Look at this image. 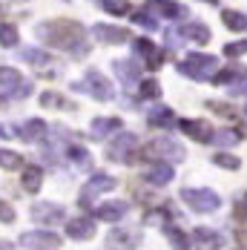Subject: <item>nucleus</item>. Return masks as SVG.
I'll return each instance as SVG.
<instances>
[{"label": "nucleus", "mask_w": 247, "mask_h": 250, "mask_svg": "<svg viewBox=\"0 0 247 250\" xmlns=\"http://www.w3.org/2000/svg\"><path fill=\"white\" fill-rule=\"evenodd\" d=\"M224 55L227 58H242V55H247V41H233V43H224Z\"/></svg>", "instance_id": "4c0bfd02"}, {"label": "nucleus", "mask_w": 247, "mask_h": 250, "mask_svg": "<svg viewBox=\"0 0 247 250\" xmlns=\"http://www.w3.org/2000/svg\"><path fill=\"white\" fill-rule=\"evenodd\" d=\"M147 12L158 15V18H167V21H181L187 18V6L175 3V0H147Z\"/></svg>", "instance_id": "ddd939ff"}, {"label": "nucleus", "mask_w": 247, "mask_h": 250, "mask_svg": "<svg viewBox=\"0 0 247 250\" xmlns=\"http://www.w3.org/2000/svg\"><path fill=\"white\" fill-rule=\"evenodd\" d=\"M21 58H23L26 63H32V66H46V63L52 61L49 52L35 49V46H23V49H21Z\"/></svg>", "instance_id": "cd10ccee"}, {"label": "nucleus", "mask_w": 247, "mask_h": 250, "mask_svg": "<svg viewBox=\"0 0 247 250\" xmlns=\"http://www.w3.org/2000/svg\"><path fill=\"white\" fill-rule=\"evenodd\" d=\"M164 236L170 239L173 250H190V248H193V239H190L187 233H181L178 227H173V225H167V227H164Z\"/></svg>", "instance_id": "bb28decb"}, {"label": "nucleus", "mask_w": 247, "mask_h": 250, "mask_svg": "<svg viewBox=\"0 0 247 250\" xmlns=\"http://www.w3.org/2000/svg\"><path fill=\"white\" fill-rule=\"evenodd\" d=\"M216 66H219V58L216 55H201V52H193L184 61H178V72L184 78H193V81L210 78L216 72Z\"/></svg>", "instance_id": "f03ea898"}, {"label": "nucleus", "mask_w": 247, "mask_h": 250, "mask_svg": "<svg viewBox=\"0 0 247 250\" xmlns=\"http://www.w3.org/2000/svg\"><path fill=\"white\" fill-rule=\"evenodd\" d=\"M210 106L216 109V112H222V115H233V106L227 104V106H222V104H216V101H210Z\"/></svg>", "instance_id": "79ce46f5"}, {"label": "nucleus", "mask_w": 247, "mask_h": 250, "mask_svg": "<svg viewBox=\"0 0 247 250\" xmlns=\"http://www.w3.org/2000/svg\"><path fill=\"white\" fill-rule=\"evenodd\" d=\"M0 135H3V138H6V135H12V132H9V129H3V126H0Z\"/></svg>", "instance_id": "a18cd8bd"}, {"label": "nucleus", "mask_w": 247, "mask_h": 250, "mask_svg": "<svg viewBox=\"0 0 247 250\" xmlns=\"http://www.w3.org/2000/svg\"><path fill=\"white\" fill-rule=\"evenodd\" d=\"M0 167L3 170H23V158L12 150H0Z\"/></svg>", "instance_id": "2f4dec72"}, {"label": "nucleus", "mask_w": 247, "mask_h": 250, "mask_svg": "<svg viewBox=\"0 0 247 250\" xmlns=\"http://www.w3.org/2000/svg\"><path fill=\"white\" fill-rule=\"evenodd\" d=\"M0 222H3V225H12V222H15V210H12V204H6V201H0Z\"/></svg>", "instance_id": "ea45409f"}, {"label": "nucleus", "mask_w": 247, "mask_h": 250, "mask_svg": "<svg viewBox=\"0 0 247 250\" xmlns=\"http://www.w3.org/2000/svg\"><path fill=\"white\" fill-rule=\"evenodd\" d=\"M66 236L75 239V242H86L95 236V222L89 216H78V219H69L66 222Z\"/></svg>", "instance_id": "2eb2a0df"}, {"label": "nucleus", "mask_w": 247, "mask_h": 250, "mask_svg": "<svg viewBox=\"0 0 247 250\" xmlns=\"http://www.w3.org/2000/svg\"><path fill=\"white\" fill-rule=\"evenodd\" d=\"M181 199L187 201L196 213H216L219 207H222V196L219 193H213V190H198V187H187V190H181Z\"/></svg>", "instance_id": "20e7f679"}, {"label": "nucleus", "mask_w": 247, "mask_h": 250, "mask_svg": "<svg viewBox=\"0 0 247 250\" xmlns=\"http://www.w3.org/2000/svg\"><path fill=\"white\" fill-rule=\"evenodd\" d=\"M18 41H21V35H18L15 26L12 23H0V46L12 49V46H18Z\"/></svg>", "instance_id": "c756f323"}, {"label": "nucleus", "mask_w": 247, "mask_h": 250, "mask_svg": "<svg viewBox=\"0 0 247 250\" xmlns=\"http://www.w3.org/2000/svg\"><path fill=\"white\" fill-rule=\"evenodd\" d=\"M213 164L222 167V170H239V167H242V161H239L233 152H216V155H213Z\"/></svg>", "instance_id": "473e14b6"}, {"label": "nucleus", "mask_w": 247, "mask_h": 250, "mask_svg": "<svg viewBox=\"0 0 247 250\" xmlns=\"http://www.w3.org/2000/svg\"><path fill=\"white\" fill-rule=\"evenodd\" d=\"M98 6L103 12L115 15V18H124V15L129 12V3H126V0H98Z\"/></svg>", "instance_id": "7c9ffc66"}, {"label": "nucleus", "mask_w": 247, "mask_h": 250, "mask_svg": "<svg viewBox=\"0 0 247 250\" xmlns=\"http://www.w3.org/2000/svg\"><path fill=\"white\" fill-rule=\"evenodd\" d=\"M26 193H38L43 184V170L41 167H23V178H21Z\"/></svg>", "instance_id": "a878e982"}, {"label": "nucleus", "mask_w": 247, "mask_h": 250, "mask_svg": "<svg viewBox=\"0 0 247 250\" xmlns=\"http://www.w3.org/2000/svg\"><path fill=\"white\" fill-rule=\"evenodd\" d=\"M173 167L167 164V161H158V164H152L144 170V178H147L149 184H155V187H164V184H170L173 181Z\"/></svg>", "instance_id": "aec40b11"}, {"label": "nucleus", "mask_w": 247, "mask_h": 250, "mask_svg": "<svg viewBox=\"0 0 247 250\" xmlns=\"http://www.w3.org/2000/svg\"><path fill=\"white\" fill-rule=\"evenodd\" d=\"M92 35H95V41H101V43H112V46L129 41V32H126V29H121V26H109V23H95L92 26Z\"/></svg>", "instance_id": "4468645a"}, {"label": "nucleus", "mask_w": 247, "mask_h": 250, "mask_svg": "<svg viewBox=\"0 0 247 250\" xmlns=\"http://www.w3.org/2000/svg\"><path fill=\"white\" fill-rule=\"evenodd\" d=\"M0 15H3V6H0Z\"/></svg>", "instance_id": "09e8293b"}, {"label": "nucleus", "mask_w": 247, "mask_h": 250, "mask_svg": "<svg viewBox=\"0 0 247 250\" xmlns=\"http://www.w3.org/2000/svg\"><path fill=\"white\" fill-rule=\"evenodd\" d=\"M0 250H15V248H12L9 242H0Z\"/></svg>", "instance_id": "c03bdc74"}, {"label": "nucleus", "mask_w": 247, "mask_h": 250, "mask_svg": "<svg viewBox=\"0 0 247 250\" xmlns=\"http://www.w3.org/2000/svg\"><path fill=\"white\" fill-rule=\"evenodd\" d=\"M23 81H21V72L18 69H9V66H0V89H18Z\"/></svg>", "instance_id": "c85d7f7f"}, {"label": "nucleus", "mask_w": 247, "mask_h": 250, "mask_svg": "<svg viewBox=\"0 0 247 250\" xmlns=\"http://www.w3.org/2000/svg\"><path fill=\"white\" fill-rule=\"evenodd\" d=\"M29 216H32L38 225H58V222H63L66 210H63L61 204H55V201H35L32 210H29Z\"/></svg>", "instance_id": "6e6552de"}, {"label": "nucleus", "mask_w": 247, "mask_h": 250, "mask_svg": "<svg viewBox=\"0 0 247 250\" xmlns=\"http://www.w3.org/2000/svg\"><path fill=\"white\" fill-rule=\"evenodd\" d=\"M112 69H115V75L121 78V83L126 89H132V86L141 81V66L135 63V58H129V61H115Z\"/></svg>", "instance_id": "f3484780"}, {"label": "nucleus", "mask_w": 247, "mask_h": 250, "mask_svg": "<svg viewBox=\"0 0 247 250\" xmlns=\"http://www.w3.org/2000/svg\"><path fill=\"white\" fill-rule=\"evenodd\" d=\"M178 129L184 132V135H190L193 141H201V144H207V141H213V129L210 124H204V121H193V118H181L178 121Z\"/></svg>", "instance_id": "dca6fc26"}, {"label": "nucleus", "mask_w": 247, "mask_h": 250, "mask_svg": "<svg viewBox=\"0 0 247 250\" xmlns=\"http://www.w3.org/2000/svg\"><path fill=\"white\" fill-rule=\"evenodd\" d=\"M236 216H239V219H245V222H247V201H242V204L236 207Z\"/></svg>", "instance_id": "37998d69"}, {"label": "nucleus", "mask_w": 247, "mask_h": 250, "mask_svg": "<svg viewBox=\"0 0 247 250\" xmlns=\"http://www.w3.org/2000/svg\"><path fill=\"white\" fill-rule=\"evenodd\" d=\"M118 129H121V118H95L89 124V138L101 141V138H106L109 132H118Z\"/></svg>", "instance_id": "4be33fe9"}, {"label": "nucleus", "mask_w": 247, "mask_h": 250, "mask_svg": "<svg viewBox=\"0 0 247 250\" xmlns=\"http://www.w3.org/2000/svg\"><path fill=\"white\" fill-rule=\"evenodd\" d=\"M193 245H196L198 250H222L224 239L216 230H210V227H196V230H193Z\"/></svg>", "instance_id": "a211bd4d"}, {"label": "nucleus", "mask_w": 247, "mask_h": 250, "mask_svg": "<svg viewBox=\"0 0 247 250\" xmlns=\"http://www.w3.org/2000/svg\"><path fill=\"white\" fill-rule=\"evenodd\" d=\"M210 81L216 86H227L230 95H245L247 92V69L245 66H227L222 72H216Z\"/></svg>", "instance_id": "39448f33"}, {"label": "nucleus", "mask_w": 247, "mask_h": 250, "mask_svg": "<svg viewBox=\"0 0 247 250\" xmlns=\"http://www.w3.org/2000/svg\"><path fill=\"white\" fill-rule=\"evenodd\" d=\"M141 245V233L135 227H115L106 236V248L109 250H135Z\"/></svg>", "instance_id": "0eeeda50"}, {"label": "nucleus", "mask_w": 247, "mask_h": 250, "mask_svg": "<svg viewBox=\"0 0 247 250\" xmlns=\"http://www.w3.org/2000/svg\"><path fill=\"white\" fill-rule=\"evenodd\" d=\"M132 21H135V23L138 26H144V29H155V18H152V12H135V15H132Z\"/></svg>", "instance_id": "58836bf2"}, {"label": "nucleus", "mask_w": 247, "mask_h": 250, "mask_svg": "<svg viewBox=\"0 0 247 250\" xmlns=\"http://www.w3.org/2000/svg\"><path fill=\"white\" fill-rule=\"evenodd\" d=\"M115 190V178L106 173H95L81 190V204H89L92 199H98L101 193H112Z\"/></svg>", "instance_id": "1a4fd4ad"}, {"label": "nucleus", "mask_w": 247, "mask_h": 250, "mask_svg": "<svg viewBox=\"0 0 247 250\" xmlns=\"http://www.w3.org/2000/svg\"><path fill=\"white\" fill-rule=\"evenodd\" d=\"M204 3H210V6H219V0H204Z\"/></svg>", "instance_id": "49530a36"}, {"label": "nucleus", "mask_w": 247, "mask_h": 250, "mask_svg": "<svg viewBox=\"0 0 247 250\" xmlns=\"http://www.w3.org/2000/svg\"><path fill=\"white\" fill-rule=\"evenodd\" d=\"M149 126H178V118H175V112L170 106H164V104H158V106H152L147 115Z\"/></svg>", "instance_id": "412c9836"}, {"label": "nucleus", "mask_w": 247, "mask_h": 250, "mask_svg": "<svg viewBox=\"0 0 247 250\" xmlns=\"http://www.w3.org/2000/svg\"><path fill=\"white\" fill-rule=\"evenodd\" d=\"M18 135H21L23 141H38V138L46 135V121H41V118H29V121H23V124L18 126Z\"/></svg>", "instance_id": "5701e85b"}, {"label": "nucleus", "mask_w": 247, "mask_h": 250, "mask_svg": "<svg viewBox=\"0 0 247 250\" xmlns=\"http://www.w3.org/2000/svg\"><path fill=\"white\" fill-rule=\"evenodd\" d=\"M213 141H216L219 147H233V144H239V132H236V129H219V132L213 135Z\"/></svg>", "instance_id": "f704fd0d"}, {"label": "nucleus", "mask_w": 247, "mask_h": 250, "mask_svg": "<svg viewBox=\"0 0 247 250\" xmlns=\"http://www.w3.org/2000/svg\"><path fill=\"white\" fill-rule=\"evenodd\" d=\"M21 245L26 250H58L61 248V239L52 230H32V233L21 236Z\"/></svg>", "instance_id": "9d476101"}, {"label": "nucleus", "mask_w": 247, "mask_h": 250, "mask_svg": "<svg viewBox=\"0 0 247 250\" xmlns=\"http://www.w3.org/2000/svg\"><path fill=\"white\" fill-rule=\"evenodd\" d=\"M3 101H6V98H3V95H0V106H3Z\"/></svg>", "instance_id": "de8ad7c7"}, {"label": "nucleus", "mask_w": 247, "mask_h": 250, "mask_svg": "<svg viewBox=\"0 0 247 250\" xmlns=\"http://www.w3.org/2000/svg\"><path fill=\"white\" fill-rule=\"evenodd\" d=\"M12 95H15V98H26V95H32V83H29V81H23V83H21Z\"/></svg>", "instance_id": "a19ab883"}, {"label": "nucleus", "mask_w": 247, "mask_h": 250, "mask_svg": "<svg viewBox=\"0 0 247 250\" xmlns=\"http://www.w3.org/2000/svg\"><path fill=\"white\" fill-rule=\"evenodd\" d=\"M135 147H138V135L135 132H121L109 147H106V158L109 161H129L135 155Z\"/></svg>", "instance_id": "423d86ee"}, {"label": "nucleus", "mask_w": 247, "mask_h": 250, "mask_svg": "<svg viewBox=\"0 0 247 250\" xmlns=\"http://www.w3.org/2000/svg\"><path fill=\"white\" fill-rule=\"evenodd\" d=\"M69 158H72L75 164H81V167H92V155L83 150V147H69Z\"/></svg>", "instance_id": "c9c22d12"}, {"label": "nucleus", "mask_w": 247, "mask_h": 250, "mask_svg": "<svg viewBox=\"0 0 247 250\" xmlns=\"http://www.w3.org/2000/svg\"><path fill=\"white\" fill-rule=\"evenodd\" d=\"M38 38L55 49H66L75 58L86 55V32L78 21H46L38 26Z\"/></svg>", "instance_id": "f257e3e1"}, {"label": "nucleus", "mask_w": 247, "mask_h": 250, "mask_svg": "<svg viewBox=\"0 0 247 250\" xmlns=\"http://www.w3.org/2000/svg\"><path fill=\"white\" fill-rule=\"evenodd\" d=\"M126 210H129V204L121 199H115V201H103L98 210H95V216H98L101 222H118V219L126 216Z\"/></svg>", "instance_id": "6ab92c4d"}, {"label": "nucleus", "mask_w": 247, "mask_h": 250, "mask_svg": "<svg viewBox=\"0 0 247 250\" xmlns=\"http://www.w3.org/2000/svg\"><path fill=\"white\" fill-rule=\"evenodd\" d=\"M75 92H86V95H92L95 101H112L115 98V89H112V83H109V78H103L98 69H89L83 81H78L72 83Z\"/></svg>", "instance_id": "7ed1b4c3"}, {"label": "nucleus", "mask_w": 247, "mask_h": 250, "mask_svg": "<svg viewBox=\"0 0 247 250\" xmlns=\"http://www.w3.org/2000/svg\"><path fill=\"white\" fill-rule=\"evenodd\" d=\"M132 52L147 63L149 69H158L161 63H164V55H161V49L149 41V38H138V41H132Z\"/></svg>", "instance_id": "f8f14e48"}, {"label": "nucleus", "mask_w": 247, "mask_h": 250, "mask_svg": "<svg viewBox=\"0 0 247 250\" xmlns=\"http://www.w3.org/2000/svg\"><path fill=\"white\" fill-rule=\"evenodd\" d=\"M141 98H147V101H158L161 98V86H158V81L155 78H147V81H141Z\"/></svg>", "instance_id": "72a5a7b5"}, {"label": "nucleus", "mask_w": 247, "mask_h": 250, "mask_svg": "<svg viewBox=\"0 0 247 250\" xmlns=\"http://www.w3.org/2000/svg\"><path fill=\"white\" fill-rule=\"evenodd\" d=\"M184 41H196V43H207L210 41V26L207 23H187L184 29H178Z\"/></svg>", "instance_id": "393cba45"}, {"label": "nucleus", "mask_w": 247, "mask_h": 250, "mask_svg": "<svg viewBox=\"0 0 247 250\" xmlns=\"http://www.w3.org/2000/svg\"><path fill=\"white\" fill-rule=\"evenodd\" d=\"M222 23L230 32H247V15H242L239 9H222Z\"/></svg>", "instance_id": "b1692460"}, {"label": "nucleus", "mask_w": 247, "mask_h": 250, "mask_svg": "<svg viewBox=\"0 0 247 250\" xmlns=\"http://www.w3.org/2000/svg\"><path fill=\"white\" fill-rule=\"evenodd\" d=\"M245 109H247V104H245Z\"/></svg>", "instance_id": "8fccbe9b"}, {"label": "nucleus", "mask_w": 247, "mask_h": 250, "mask_svg": "<svg viewBox=\"0 0 247 250\" xmlns=\"http://www.w3.org/2000/svg\"><path fill=\"white\" fill-rule=\"evenodd\" d=\"M147 155H158V158H164L167 164L170 161H184V147L178 144V141H173V138H158V141H152L149 144V150Z\"/></svg>", "instance_id": "9b49d317"}, {"label": "nucleus", "mask_w": 247, "mask_h": 250, "mask_svg": "<svg viewBox=\"0 0 247 250\" xmlns=\"http://www.w3.org/2000/svg\"><path fill=\"white\" fill-rule=\"evenodd\" d=\"M41 106H46V109H66V104H63V98L58 92H43L41 95Z\"/></svg>", "instance_id": "e433bc0d"}]
</instances>
